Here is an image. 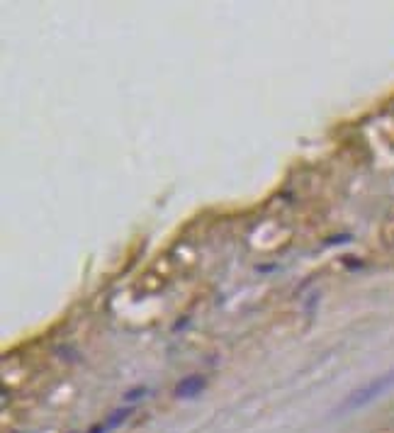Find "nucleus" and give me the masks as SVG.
I'll use <instances>...</instances> for the list:
<instances>
[{
  "mask_svg": "<svg viewBox=\"0 0 394 433\" xmlns=\"http://www.w3.org/2000/svg\"><path fill=\"white\" fill-rule=\"evenodd\" d=\"M207 387V380L202 378V375H190V378H183L176 385V390H173V395L178 399H193L200 395L202 390Z\"/></svg>",
  "mask_w": 394,
  "mask_h": 433,
  "instance_id": "nucleus-2",
  "label": "nucleus"
},
{
  "mask_svg": "<svg viewBox=\"0 0 394 433\" xmlns=\"http://www.w3.org/2000/svg\"><path fill=\"white\" fill-rule=\"evenodd\" d=\"M144 395H149V390H146V387H137V390L127 392V395H125V402L134 404V402H139V399H142Z\"/></svg>",
  "mask_w": 394,
  "mask_h": 433,
  "instance_id": "nucleus-3",
  "label": "nucleus"
},
{
  "mask_svg": "<svg viewBox=\"0 0 394 433\" xmlns=\"http://www.w3.org/2000/svg\"><path fill=\"white\" fill-rule=\"evenodd\" d=\"M392 387H394V370L387 375H380V378H375L373 382H368V385L358 387V390L341 404V412H353V409L365 407V404H370V402H375V399H380L382 395H387Z\"/></svg>",
  "mask_w": 394,
  "mask_h": 433,
  "instance_id": "nucleus-1",
  "label": "nucleus"
}]
</instances>
